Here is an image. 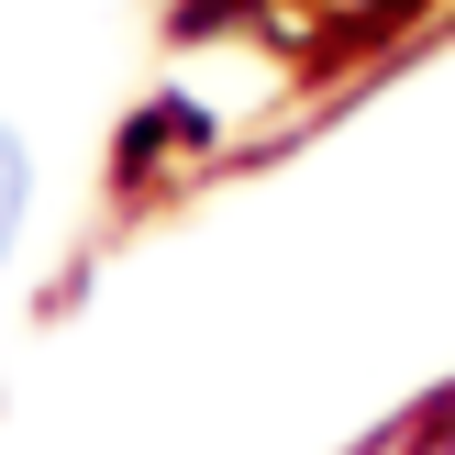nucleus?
<instances>
[{
    "label": "nucleus",
    "instance_id": "nucleus-1",
    "mask_svg": "<svg viewBox=\"0 0 455 455\" xmlns=\"http://www.w3.org/2000/svg\"><path fill=\"white\" fill-rule=\"evenodd\" d=\"M22 212H34V145H22V133L0 123V256H12V234H22Z\"/></svg>",
    "mask_w": 455,
    "mask_h": 455
}]
</instances>
